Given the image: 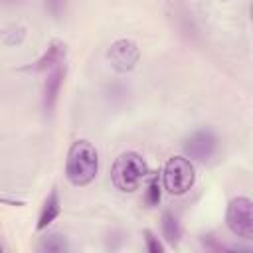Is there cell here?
I'll return each mask as SVG.
<instances>
[{"label":"cell","mask_w":253,"mask_h":253,"mask_svg":"<svg viewBox=\"0 0 253 253\" xmlns=\"http://www.w3.org/2000/svg\"><path fill=\"white\" fill-rule=\"evenodd\" d=\"M65 73H67L65 61L47 71V77H45V81H43V95H42V105H43V111H45L47 115H49V113L55 109V105H57V99H59V93H61V87H63Z\"/></svg>","instance_id":"obj_7"},{"label":"cell","mask_w":253,"mask_h":253,"mask_svg":"<svg viewBox=\"0 0 253 253\" xmlns=\"http://www.w3.org/2000/svg\"><path fill=\"white\" fill-rule=\"evenodd\" d=\"M225 225L233 235L245 241L253 239V202L247 196L229 200L225 210Z\"/></svg>","instance_id":"obj_4"},{"label":"cell","mask_w":253,"mask_h":253,"mask_svg":"<svg viewBox=\"0 0 253 253\" xmlns=\"http://www.w3.org/2000/svg\"><path fill=\"white\" fill-rule=\"evenodd\" d=\"M162 237L170 245H176L182 239V225H180L178 217L172 211H164L162 213Z\"/></svg>","instance_id":"obj_10"},{"label":"cell","mask_w":253,"mask_h":253,"mask_svg":"<svg viewBox=\"0 0 253 253\" xmlns=\"http://www.w3.org/2000/svg\"><path fill=\"white\" fill-rule=\"evenodd\" d=\"M142 235H144V243H146V251L148 253H164V245L158 241V237L150 229H144Z\"/></svg>","instance_id":"obj_13"},{"label":"cell","mask_w":253,"mask_h":253,"mask_svg":"<svg viewBox=\"0 0 253 253\" xmlns=\"http://www.w3.org/2000/svg\"><path fill=\"white\" fill-rule=\"evenodd\" d=\"M107 61L117 73H128L140 61V47L128 38H119L109 45Z\"/></svg>","instance_id":"obj_5"},{"label":"cell","mask_w":253,"mask_h":253,"mask_svg":"<svg viewBox=\"0 0 253 253\" xmlns=\"http://www.w3.org/2000/svg\"><path fill=\"white\" fill-rule=\"evenodd\" d=\"M24 36H26V30L22 26H12L10 30L4 32V43H8V45L20 43L24 40Z\"/></svg>","instance_id":"obj_14"},{"label":"cell","mask_w":253,"mask_h":253,"mask_svg":"<svg viewBox=\"0 0 253 253\" xmlns=\"http://www.w3.org/2000/svg\"><path fill=\"white\" fill-rule=\"evenodd\" d=\"M146 176H148V166L144 158L134 150H126L121 156H117L111 168V182L119 192L138 190V186Z\"/></svg>","instance_id":"obj_2"},{"label":"cell","mask_w":253,"mask_h":253,"mask_svg":"<svg viewBox=\"0 0 253 253\" xmlns=\"http://www.w3.org/2000/svg\"><path fill=\"white\" fill-rule=\"evenodd\" d=\"M196 182V170L190 158L170 156L162 168V186L172 196H184Z\"/></svg>","instance_id":"obj_3"},{"label":"cell","mask_w":253,"mask_h":253,"mask_svg":"<svg viewBox=\"0 0 253 253\" xmlns=\"http://www.w3.org/2000/svg\"><path fill=\"white\" fill-rule=\"evenodd\" d=\"M221 2H227V0H221Z\"/></svg>","instance_id":"obj_18"},{"label":"cell","mask_w":253,"mask_h":253,"mask_svg":"<svg viewBox=\"0 0 253 253\" xmlns=\"http://www.w3.org/2000/svg\"><path fill=\"white\" fill-rule=\"evenodd\" d=\"M2 251H4V247H2V245H0V253H2Z\"/></svg>","instance_id":"obj_17"},{"label":"cell","mask_w":253,"mask_h":253,"mask_svg":"<svg viewBox=\"0 0 253 253\" xmlns=\"http://www.w3.org/2000/svg\"><path fill=\"white\" fill-rule=\"evenodd\" d=\"M65 53H67L65 42H61V40H51L49 45L45 47V51L36 59V63H34L30 69H34L36 73L49 71V69H53L55 65H59V63L65 61Z\"/></svg>","instance_id":"obj_8"},{"label":"cell","mask_w":253,"mask_h":253,"mask_svg":"<svg viewBox=\"0 0 253 253\" xmlns=\"http://www.w3.org/2000/svg\"><path fill=\"white\" fill-rule=\"evenodd\" d=\"M215 152H217V134L208 126L194 130L184 140V154L190 160L208 162Z\"/></svg>","instance_id":"obj_6"},{"label":"cell","mask_w":253,"mask_h":253,"mask_svg":"<svg viewBox=\"0 0 253 253\" xmlns=\"http://www.w3.org/2000/svg\"><path fill=\"white\" fill-rule=\"evenodd\" d=\"M59 213H61V200H59V192H57V188H51V192H49V194H47V198L43 200L42 210H40V213H38L36 229H38V231L45 229L47 225H51V223L57 219V215H59Z\"/></svg>","instance_id":"obj_9"},{"label":"cell","mask_w":253,"mask_h":253,"mask_svg":"<svg viewBox=\"0 0 253 253\" xmlns=\"http://www.w3.org/2000/svg\"><path fill=\"white\" fill-rule=\"evenodd\" d=\"M40 251H45V253H63L69 249L67 245V239L63 235H57V233H51L47 237H42L40 245H38Z\"/></svg>","instance_id":"obj_11"},{"label":"cell","mask_w":253,"mask_h":253,"mask_svg":"<svg viewBox=\"0 0 253 253\" xmlns=\"http://www.w3.org/2000/svg\"><path fill=\"white\" fill-rule=\"evenodd\" d=\"M45 10L57 20L65 12V0H45Z\"/></svg>","instance_id":"obj_15"},{"label":"cell","mask_w":253,"mask_h":253,"mask_svg":"<svg viewBox=\"0 0 253 253\" xmlns=\"http://www.w3.org/2000/svg\"><path fill=\"white\" fill-rule=\"evenodd\" d=\"M0 2H4V4H12V2H18V0H0Z\"/></svg>","instance_id":"obj_16"},{"label":"cell","mask_w":253,"mask_h":253,"mask_svg":"<svg viewBox=\"0 0 253 253\" xmlns=\"http://www.w3.org/2000/svg\"><path fill=\"white\" fill-rule=\"evenodd\" d=\"M160 198H162V186H160V180L158 176H152L148 180V186H146V192H144V204L148 208H154L160 204Z\"/></svg>","instance_id":"obj_12"},{"label":"cell","mask_w":253,"mask_h":253,"mask_svg":"<svg viewBox=\"0 0 253 253\" xmlns=\"http://www.w3.org/2000/svg\"><path fill=\"white\" fill-rule=\"evenodd\" d=\"M99 172V152L95 148V144H91L85 138L75 140L69 150H67V158H65V178L69 180V184L81 188V186H89Z\"/></svg>","instance_id":"obj_1"}]
</instances>
